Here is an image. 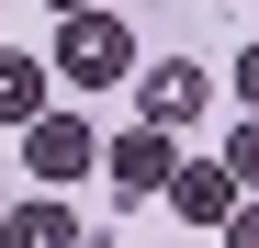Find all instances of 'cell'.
Here are the masks:
<instances>
[{
	"label": "cell",
	"mask_w": 259,
	"mask_h": 248,
	"mask_svg": "<svg viewBox=\"0 0 259 248\" xmlns=\"http://www.w3.org/2000/svg\"><path fill=\"white\" fill-rule=\"evenodd\" d=\"M136 68V34H124V12H79L57 34V79L68 91H113V79Z\"/></svg>",
	"instance_id": "6da1fadb"
},
{
	"label": "cell",
	"mask_w": 259,
	"mask_h": 248,
	"mask_svg": "<svg viewBox=\"0 0 259 248\" xmlns=\"http://www.w3.org/2000/svg\"><path fill=\"white\" fill-rule=\"evenodd\" d=\"M102 181H113L124 203H147V192H169V181H181V158H169V136H158V124H124V136H102Z\"/></svg>",
	"instance_id": "7a4b0ae2"
},
{
	"label": "cell",
	"mask_w": 259,
	"mask_h": 248,
	"mask_svg": "<svg viewBox=\"0 0 259 248\" xmlns=\"http://www.w3.org/2000/svg\"><path fill=\"white\" fill-rule=\"evenodd\" d=\"M91 158H102V136H91L79 113H46V124L23 136V170L46 181V192H68V181H91Z\"/></svg>",
	"instance_id": "3957f363"
},
{
	"label": "cell",
	"mask_w": 259,
	"mask_h": 248,
	"mask_svg": "<svg viewBox=\"0 0 259 248\" xmlns=\"http://www.w3.org/2000/svg\"><path fill=\"white\" fill-rule=\"evenodd\" d=\"M237 170H226V158H181V181H169V203H181V226H214V237H226L237 226Z\"/></svg>",
	"instance_id": "277c9868"
},
{
	"label": "cell",
	"mask_w": 259,
	"mask_h": 248,
	"mask_svg": "<svg viewBox=\"0 0 259 248\" xmlns=\"http://www.w3.org/2000/svg\"><path fill=\"white\" fill-rule=\"evenodd\" d=\"M203 91H214V79H203L192 57H169V68H147V79H136V124H158V136H181V124L203 113Z\"/></svg>",
	"instance_id": "5b68a950"
},
{
	"label": "cell",
	"mask_w": 259,
	"mask_h": 248,
	"mask_svg": "<svg viewBox=\"0 0 259 248\" xmlns=\"http://www.w3.org/2000/svg\"><path fill=\"white\" fill-rule=\"evenodd\" d=\"M46 79H57V57H12L0 46V124H12V136L46 124Z\"/></svg>",
	"instance_id": "8992f818"
},
{
	"label": "cell",
	"mask_w": 259,
	"mask_h": 248,
	"mask_svg": "<svg viewBox=\"0 0 259 248\" xmlns=\"http://www.w3.org/2000/svg\"><path fill=\"white\" fill-rule=\"evenodd\" d=\"M0 248H91V226L68 215L57 192H34V203H12V226H0Z\"/></svg>",
	"instance_id": "52a82bcc"
},
{
	"label": "cell",
	"mask_w": 259,
	"mask_h": 248,
	"mask_svg": "<svg viewBox=\"0 0 259 248\" xmlns=\"http://www.w3.org/2000/svg\"><path fill=\"white\" fill-rule=\"evenodd\" d=\"M226 170H237V181H248V192H259V113H248V124H237V136H226Z\"/></svg>",
	"instance_id": "ba28073f"
},
{
	"label": "cell",
	"mask_w": 259,
	"mask_h": 248,
	"mask_svg": "<svg viewBox=\"0 0 259 248\" xmlns=\"http://www.w3.org/2000/svg\"><path fill=\"white\" fill-rule=\"evenodd\" d=\"M226 248H259V203H237V226H226Z\"/></svg>",
	"instance_id": "9c48e42d"
},
{
	"label": "cell",
	"mask_w": 259,
	"mask_h": 248,
	"mask_svg": "<svg viewBox=\"0 0 259 248\" xmlns=\"http://www.w3.org/2000/svg\"><path fill=\"white\" fill-rule=\"evenodd\" d=\"M237 91H248V113H259V46H248V57H237Z\"/></svg>",
	"instance_id": "30bf717a"
},
{
	"label": "cell",
	"mask_w": 259,
	"mask_h": 248,
	"mask_svg": "<svg viewBox=\"0 0 259 248\" xmlns=\"http://www.w3.org/2000/svg\"><path fill=\"white\" fill-rule=\"evenodd\" d=\"M57 12H68V23H79V12H102V0H57Z\"/></svg>",
	"instance_id": "8fae6325"
},
{
	"label": "cell",
	"mask_w": 259,
	"mask_h": 248,
	"mask_svg": "<svg viewBox=\"0 0 259 248\" xmlns=\"http://www.w3.org/2000/svg\"><path fill=\"white\" fill-rule=\"evenodd\" d=\"M0 226H12V203H0Z\"/></svg>",
	"instance_id": "7c38bea8"
}]
</instances>
